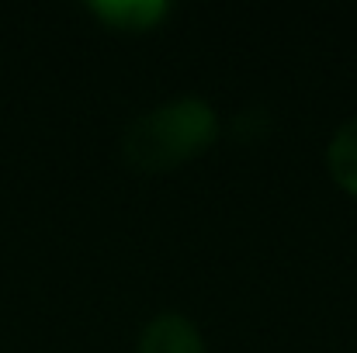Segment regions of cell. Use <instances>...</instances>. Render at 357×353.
Here are the masks:
<instances>
[{
  "instance_id": "1",
  "label": "cell",
  "mask_w": 357,
  "mask_h": 353,
  "mask_svg": "<svg viewBox=\"0 0 357 353\" xmlns=\"http://www.w3.org/2000/svg\"><path fill=\"white\" fill-rule=\"evenodd\" d=\"M222 139V115L205 94L163 97L125 121L119 135V159L139 177H170Z\"/></svg>"
},
{
  "instance_id": "2",
  "label": "cell",
  "mask_w": 357,
  "mask_h": 353,
  "mask_svg": "<svg viewBox=\"0 0 357 353\" xmlns=\"http://www.w3.org/2000/svg\"><path fill=\"white\" fill-rule=\"evenodd\" d=\"M132 353H212L205 329L177 308L156 312L142 322V329L135 333V347Z\"/></svg>"
},
{
  "instance_id": "3",
  "label": "cell",
  "mask_w": 357,
  "mask_h": 353,
  "mask_svg": "<svg viewBox=\"0 0 357 353\" xmlns=\"http://www.w3.org/2000/svg\"><path fill=\"white\" fill-rule=\"evenodd\" d=\"M84 10L112 35H153L174 17L170 0H91Z\"/></svg>"
},
{
  "instance_id": "4",
  "label": "cell",
  "mask_w": 357,
  "mask_h": 353,
  "mask_svg": "<svg viewBox=\"0 0 357 353\" xmlns=\"http://www.w3.org/2000/svg\"><path fill=\"white\" fill-rule=\"evenodd\" d=\"M323 166H326L330 184L357 205V111L330 132L326 149H323Z\"/></svg>"
}]
</instances>
